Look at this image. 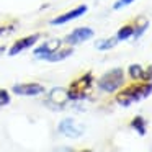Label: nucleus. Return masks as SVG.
<instances>
[{"label": "nucleus", "instance_id": "1", "mask_svg": "<svg viewBox=\"0 0 152 152\" xmlns=\"http://www.w3.org/2000/svg\"><path fill=\"white\" fill-rule=\"evenodd\" d=\"M152 93V82H144V83H136L128 88L121 90L116 95V102L121 106H131L132 103L141 102V100L147 98Z\"/></svg>", "mask_w": 152, "mask_h": 152}, {"label": "nucleus", "instance_id": "2", "mask_svg": "<svg viewBox=\"0 0 152 152\" xmlns=\"http://www.w3.org/2000/svg\"><path fill=\"white\" fill-rule=\"evenodd\" d=\"M124 83V72L119 67L108 70L102 75V79L98 80V88L103 90L106 93H113Z\"/></svg>", "mask_w": 152, "mask_h": 152}, {"label": "nucleus", "instance_id": "3", "mask_svg": "<svg viewBox=\"0 0 152 152\" xmlns=\"http://www.w3.org/2000/svg\"><path fill=\"white\" fill-rule=\"evenodd\" d=\"M92 82H93L92 74H85V75H82L80 79L74 80L70 88L67 90L70 100H83L88 95L90 88H92Z\"/></svg>", "mask_w": 152, "mask_h": 152}, {"label": "nucleus", "instance_id": "4", "mask_svg": "<svg viewBox=\"0 0 152 152\" xmlns=\"http://www.w3.org/2000/svg\"><path fill=\"white\" fill-rule=\"evenodd\" d=\"M70 96L67 88H62V87H54V88L49 90L46 98V105L51 106L53 110H64L66 105L69 103Z\"/></svg>", "mask_w": 152, "mask_h": 152}, {"label": "nucleus", "instance_id": "5", "mask_svg": "<svg viewBox=\"0 0 152 152\" xmlns=\"http://www.w3.org/2000/svg\"><path fill=\"white\" fill-rule=\"evenodd\" d=\"M57 131L62 136H66V137L77 139L85 132V126L80 124L79 121H75L74 118H64L59 123V126H57Z\"/></svg>", "mask_w": 152, "mask_h": 152}, {"label": "nucleus", "instance_id": "6", "mask_svg": "<svg viewBox=\"0 0 152 152\" xmlns=\"http://www.w3.org/2000/svg\"><path fill=\"white\" fill-rule=\"evenodd\" d=\"M13 93L20 96H38L44 93V87L36 82H25V83H17L13 85Z\"/></svg>", "mask_w": 152, "mask_h": 152}, {"label": "nucleus", "instance_id": "7", "mask_svg": "<svg viewBox=\"0 0 152 152\" xmlns=\"http://www.w3.org/2000/svg\"><path fill=\"white\" fill-rule=\"evenodd\" d=\"M90 38H93V30L88 26H83V28H75L72 33H69L66 36V43L70 44V46H77V44H82L85 41H88Z\"/></svg>", "mask_w": 152, "mask_h": 152}, {"label": "nucleus", "instance_id": "8", "mask_svg": "<svg viewBox=\"0 0 152 152\" xmlns=\"http://www.w3.org/2000/svg\"><path fill=\"white\" fill-rule=\"evenodd\" d=\"M87 10H88V8H87V5H79V7L72 8V10L66 12V13L59 15V17H56V18H53V20H51V25H53V26H59V25L69 23V21L77 20V18H80L82 15H85Z\"/></svg>", "mask_w": 152, "mask_h": 152}, {"label": "nucleus", "instance_id": "9", "mask_svg": "<svg viewBox=\"0 0 152 152\" xmlns=\"http://www.w3.org/2000/svg\"><path fill=\"white\" fill-rule=\"evenodd\" d=\"M38 39H39V34H30V36H25V38H21V39L15 41V43L12 44L10 51H8V56H17V54L33 48Z\"/></svg>", "mask_w": 152, "mask_h": 152}, {"label": "nucleus", "instance_id": "10", "mask_svg": "<svg viewBox=\"0 0 152 152\" xmlns=\"http://www.w3.org/2000/svg\"><path fill=\"white\" fill-rule=\"evenodd\" d=\"M61 44H62V41H61V39H48V41H44L41 46H38L36 49L33 51L34 57H36V59H43L44 61L51 53H54L56 49H59Z\"/></svg>", "mask_w": 152, "mask_h": 152}, {"label": "nucleus", "instance_id": "11", "mask_svg": "<svg viewBox=\"0 0 152 152\" xmlns=\"http://www.w3.org/2000/svg\"><path fill=\"white\" fill-rule=\"evenodd\" d=\"M72 53H74V51L70 49V48H66V49H61V48H59V49H56L54 53H51L44 61H48V62H59V61L67 59Z\"/></svg>", "mask_w": 152, "mask_h": 152}, {"label": "nucleus", "instance_id": "12", "mask_svg": "<svg viewBox=\"0 0 152 152\" xmlns=\"http://www.w3.org/2000/svg\"><path fill=\"white\" fill-rule=\"evenodd\" d=\"M134 36V26L132 25H124L123 28H119L118 33H116V39L118 41H124L129 39V38Z\"/></svg>", "mask_w": 152, "mask_h": 152}, {"label": "nucleus", "instance_id": "13", "mask_svg": "<svg viewBox=\"0 0 152 152\" xmlns=\"http://www.w3.org/2000/svg\"><path fill=\"white\" fill-rule=\"evenodd\" d=\"M116 44H118L116 36H115V38H105V39L96 41V43H95V48H96V49H100V51H108V49H111V48H115Z\"/></svg>", "mask_w": 152, "mask_h": 152}, {"label": "nucleus", "instance_id": "14", "mask_svg": "<svg viewBox=\"0 0 152 152\" xmlns=\"http://www.w3.org/2000/svg\"><path fill=\"white\" fill-rule=\"evenodd\" d=\"M131 128L137 132L139 136H144L145 134V121L142 116H136L134 119L131 121Z\"/></svg>", "mask_w": 152, "mask_h": 152}, {"label": "nucleus", "instance_id": "15", "mask_svg": "<svg viewBox=\"0 0 152 152\" xmlns=\"http://www.w3.org/2000/svg\"><path fill=\"white\" fill-rule=\"evenodd\" d=\"M128 74L131 79L134 80H142V77H144V69H142L139 64H131L128 69Z\"/></svg>", "mask_w": 152, "mask_h": 152}, {"label": "nucleus", "instance_id": "16", "mask_svg": "<svg viewBox=\"0 0 152 152\" xmlns=\"http://www.w3.org/2000/svg\"><path fill=\"white\" fill-rule=\"evenodd\" d=\"M10 103V93L5 88H0V108H4Z\"/></svg>", "mask_w": 152, "mask_h": 152}, {"label": "nucleus", "instance_id": "17", "mask_svg": "<svg viewBox=\"0 0 152 152\" xmlns=\"http://www.w3.org/2000/svg\"><path fill=\"white\" fill-rule=\"evenodd\" d=\"M132 2H136V0H118V2L113 5V8H115V10H119V8L126 7V5H131Z\"/></svg>", "mask_w": 152, "mask_h": 152}, {"label": "nucleus", "instance_id": "18", "mask_svg": "<svg viewBox=\"0 0 152 152\" xmlns=\"http://www.w3.org/2000/svg\"><path fill=\"white\" fill-rule=\"evenodd\" d=\"M142 80H145V82H152V66L149 67L147 70H144V77H142Z\"/></svg>", "mask_w": 152, "mask_h": 152}, {"label": "nucleus", "instance_id": "19", "mask_svg": "<svg viewBox=\"0 0 152 152\" xmlns=\"http://www.w3.org/2000/svg\"><path fill=\"white\" fill-rule=\"evenodd\" d=\"M13 30H15V26H12V25H10V26H8V25H7V26H0V34L10 33V31H13Z\"/></svg>", "mask_w": 152, "mask_h": 152}, {"label": "nucleus", "instance_id": "20", "mask_svg": "<svg viewBox=\"0 0 152 152\" xmlns=\"http://www.w3.org/2000/svg\"><path fill=\"white\" fill-rule=\"evenodd\" d=\"M53 152H74L70 147H56Z\"/></svg>", "mask_w": 152, "mask_h": 152}, {"label": "nucleus", "instance_id": "21", "mask_svg": "<svg viewBox=\"0 0 152 152\" xmlns=\"http://www.w3.org/2000/svg\"><path fill=\"white\" fill-rule=\"evenodd\" d=\"M79 152H93V151H90V149H83V151H79Z\"/></svg>", "mask_w": 152, "mask_h": 152}]
</instances>
